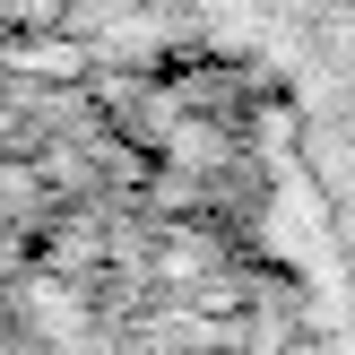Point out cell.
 Here are the masks:
<instances>
[{
	"mask_svg": "<svg viewBox=\"0 0 355 355\" xmlns=\"http://www.w3.org/2000/svg\"><path fill=\"white\" fill-rule=\"evenodd\" d=\"M0 355H35L26 329H17V312H9V286H0Z\"/></svg>",
	"mask_w": 355,
	"mask_h": 355,
	"instance_id": "1",
	"label": "cell"
}]
</instances>
